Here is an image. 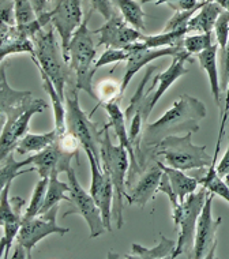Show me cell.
Masks as SVG:
<instances>
[{"instance_id": "obj_1", "label": "cell", "mask_w": 229, "mask_h": 259, "mask_svg": "<svg viewBox=\"0 0 229 259\" xmlns=\"http://www.w3.org/2000/svg\"><path fill=\"white\" fill-rule=\"evenodd\" d=\"M205 116L206 105L201 100L190 94H181L171 109H168L158 120L145 125L141 135V149L136 156L141 152L152 150L171 135H177L181 131L193 134L197 133L199 130V121Z\"/></svg>"}, {"instance_id": "obj_2", "label": "cell", "mask_w": 229, "mask_h": 259, "mask_svg": "<svg viewBox=\"0 0 229 259\" xmlns=\"http://www.w3.org/2000/svg\"><path fill=\"white\" fill-rule=\"evenodd\" d=\"M136 158L140 170L145 161L153 158H158L168 166L180 170L214 168L213 157L206 153V146H199L193 142V133H187L181 137L171 135L152 150L141 152Z\"/></svg>"}, {"instance_id": "obj_3", "label": "cell", "mask_w": 229, "mask_h": 259, "mask_svg": "<svg viewBox=\"0 0 229 259\" xmlns=\"http://www.w3.org/2000/svg\"><path fill=\"white\" fill-rule=\"evenodd\" d=\"M109 127L111 125L107 124L103 128V137L100 143V162L103 170L108 174L112 182L115 192L112 214L116 220V228L120 229L124 225V201L128 199L127 179L130 169V156L121 145H113L108 133Z\"/></svg>"}, {"instance_id": "obj_4", "label": "cell", "mask_w": 229, "mask_h": 259, "mask_svg": "<svg viewBox=\"0 0 229 259\" xmlns=\"http://www.w3.org/2000/svg\"><path fill=\"white\" fill-rule=\"evenodd\" d=\"M33 62L36 63L38 71L44 72L52 80L60 97L66 100V89L71 80L74 70L70 67V63L64 58L62 45H59L55 38V27L50 25L48 29H41L33 37Z\"/></svg>"}, {"instance_id": "obj_5", "label": "cell", "mask_w": 229, "mask_h": 259, "mask_svg": "<svg viewBox=\"0 0 229 259\" xmlns=\"http://www.w3.org/2000/svg\"><path fill=\"white\" fill-rule=\"evenodd\" d=\"M93 11L90 10L83 19V22L74 33L68 55H70V67L75 74V88L83 90L93 100H97V93L93 85V76L96 74V55L97 47L95 45V33L89 29V19Z\"/></svg>"}, {"instance_id": "obj_6", "label": "cell", "mask_w": 229, "mask_h": 259, "mask_svg": "<svg viewBox=\"0 0 229 259\" xmlns=\"http://www.w3.org/2000/svg\"><path fill=\"white\" fill-rule=\"evenodd\" d=\"M209 190L201 186L198 191L190 194L176 207H172V217L179 233L173 258H194V239L199 215L209 195Z\"/></svg>"}, {"instance_id": "obj_7", "label": "cell", "mask_w": 229, "mask_h": 259, "mask_svg": "<svg viewBox=\"0 0 229 259\" xmlns=\"http://www.w3.org/2000/svg\"><path fill=\"white\" fill-rule=\"evenodd\" d=\"M79 90L74 88L66 89V125L75 137L83 150H91L100 161V143L103 128L99 130L97 123L91 121L79 105Z\"/></svg>"}, {"instance_id": "obj_8", "label": "cell", "mask_w": 229, "mask_h": 259, "mask_svg": "<svg viewBox=\"0 0 229 259\" xmlns=\"http://www.w3.org/2000/svg\"><path fill=\"white\" fill-rule=\"evenodd\" d=\"M67 178L68 184H70V192H68L70 201L68 202L72 205V210L66 211L64 217L71 214L82 215L85 219L86 224L89 225L90 237L95 239V237L101 236L107 231L103 215H101V210L93 197L90 195V192H86L85 188L82 187L72 166L67 170Z\"/></svg>"}, {"instance_id": "obj_9", "label": "cell", "mask_w": 229, "mask_h": 259, "mask_svg": "<svg viewBox=\"0 0 229 259\" xmlns=\"http://www.w3.org/2000/svg\"><path fill=\"white\" fill-rule=\"evenodd\" d=\"M51 13H52L51 25L59 33L64 58L70 63V55H68L70 41L76 29L83 22L82 0H55V7Z\"/></svg>"}, {"instance_id": "obj_10", "label": "cell", "mask_w": 229, "mask_h": 259, "mask_svg": "<svg viewBox=\"0 0 229 259\" xmlns=\"http://www.w3.org/2000/svg\"><path fill=\"white\" fill-rule=\"evenodd\" d=\"M59 211V205L54 206L44 214L37 215L33 219L23 220L21 229H19L17 243L26 248L27 254L32 258V250L36 247L38 241L44 237L58 233V235H66L70 232L68 228H63L56 223V214Z\"/></svg>"}, {"instance_id": "obj_11", "label": "cell", "mask_w": 229, "mask_h": 259, "mask_svg": "<svg viewBox=\"0 0 229 259\" xmlns=\"http://www.w3.org/2000/svg\"><path fill=\"white\" fill-rule=\"evenodd\" d=\"M213 199L214 194L209 192L202 213L199 215L194 239V258L211 259L216 256L217 231L222 223L221 217H213Z\"/></svg>"}, {"instance_id": "obj_12", "label": "cell", "mask_w": 229, "mask_h": 259, "mask_svg": "<svg viewBox=\"0 0 229 259\" xmlns=\"http://www.w3.org/2000/svg\"><path fill=\"white\" fill-rule=\"evenodd\" d=\"M95 36H99L97 45H105L107 48L127 50L135 42L144 40L145 34L126 22L119 11L108 19L103 26L93 30Z\"/></svg>"}, {"instance_id": "obj_13", "label": "cell", "mask_w": 229, "mask_h": 259, "mask_svg": "<svg viewBox=\"0 0 229 259\" xmlns=\"http://www.w3.org/2000/svg\"><path fill=\"white\" fill-rule=\"evenodd\" d=\"M161 160L153 158L145 161L141 165L138 176L128 184V203L145 207L150 199L157 194L162 176Z\"/></svg>"}, {"instance_id": "obj_14", "label": "cell", "mask_w": 229, "mask_h": 259, "mask_svg": "<svg viewBox=\"0 0 229 259\" xmlns=\"http://www.w3.org/2000/svg\"><path fill=\"white\" fill-rule=\"evenodd\" d=\"M47 108H48V104L45 103L44 100L34 99L32 107L26 112H23L21 116L3 121L2 134H0V153H2L0 160L6 158L10 153L15 152L18 142L29 131V124H30L32 117L37 113L44 112Z\"/></svg>"}, {"instance_id": "obj_15", "label": "cell", "mask_w": 229, "mask_h": 259, "mask_svg": "<svg viewBox=\"0 0 229 259\" xmlns=\"http://www.w3.org/2000/svg\"><path fill=\"white\" fill-rule=\"evenodd\" d=\"M72 157L75 156L72 153L64 152L56 139L47 149L25 158L23 164L25 166L33 165L40 178H50L52 174H67V170L71 168Z\"/></svg>"}, {"instance_id": "obj_16", "label": "cell", "mask_w": 229, "mask_h": 259, "mask_svg": "<svg viewBox=\"0 0 229 259\" xmlns=\"http://www.w3.org/2000/svg\"><path fill=\"white\" fill-rule=\"evenodd\" d=\"M130 52V56L126 62V72L121 80V94L124 93L127 86L130 85L131 79L134 78L136 72L142 70L145 66H149L156 59L164 58V56H177L181 52H185L183 47H175V48H145L140 42H135L127 48Z\"/></svg>"}, {"instance_id": "obj_17", "label": "cell", "mask_w": 229, "mask_h": 259, "mask_svg": "<svg viewBox=\"0 0 229 259\" xmlns=\"http://www.w3.org/2000/svg\"><path fill=\"white\" fill-rule=\"evenodd\" d=\"M104 109H105L107 115H108L109 125L115 131L117 142L126 149L128 156H130V169H128V179H127V187H128L130 182H132L138 176V174H140V165H138V160H136L134 146H132V143L130 141V135H128V130H127L126 125V116H124V112L121 111L120 105H119L116 100L105 104Z\"/></svg>"}, {"instance_id": "obj_18", "label": "cell", "mask_w": 229, "mask_h": 259, "mask_svg": "<svg viewBox=\"0 0 229 259\" xmlns=\"http://www.w3.org/2000/svg\"><path fill=\"white\" fill-rule=\"evenodd\" d=\"M157 70L156 66H150V67L146 68L145 71V75L141 80L138 89L135 92V94L131 97L130 104L127 107L126 112H124V116H126L127 121H131V119L136 115V113H141L142 117H144V121H146L152 113V109H150V104H152V99L154 96V92H156V82L154 79L152 80V85L149 88V79L150 76L153 75V72Z\"/></svg>"}, {"instance_id": "obj_19", "label": "cell", "mask_w": 229, "mask_h": 259, "mask_svg": "<svg viewBox=\"0 0 229 259\" xmlns=\"http://www.w3.org/2000/svg\"><path fill=\"white\" fill-rule=\"evenodd\" d=\"M2 45H0V59L5 62L6 56L14 54L34 55V42L29 37L22 26H7L2 23Z\"/></svg>"}, {"instance_id": "obj_20", "label": "cell", "mask_w": 229, "mask_h": 259, "mask_svg": "<svg viewBox=\"0 0 229 259\" xmlns=\"http://www.w3.org/2000/svg\"><path fill=\"white\" fill-rule=\"evenodd\" d=\"M193 59L187 52H181L177 56H173L171 66L166 68L165 71L158 74L154 76V82H156V92L152 99V104H150V109L153 111V108L156 107V104L160 101L162 96L165 94V92L171 88L176 80L179 79L180 76L186 75L189 70L186 67V62H191Z\"/></svg>"}, {"instance_id": "obj_21", "label": "cell", "mask_w": 229, "mask_h": 259, "mask_svg": "<svg viewBox=\"0 0 229 259\" xmlns=\"http://www.w3.org/2000/svg\"><path fill=\"white\" fill-rule=\"evenodd\" d=\"M177 241L171 240L164 235H160V243L153 248H146L134 243L131 246V254H113L109 252V258H128V259H172L175 254Z\"/></svg>"}, {"instance_id": "obj_22", "label": "cell", "mask_w": 229, "mask_h": 259, "mask_svg": "<svg viewBox=\"0 0 229 259\" xmlns=\"http://www.w3.org/2000/svg\"><path fill=\"white\" fill-rule=\"evenodd\" d=\"M224 10L216 2L205 0L198 13L190 19L189 33H213L217 19Z\"/></svg>"}, {"instance_id": "obj_23", "label": "cell", "mask_w": 229, "mask_h": 259, "mask_svg": "<svg viewBox=\"0 0 229 259\" xmlns=\"http://www.w3.org/2000/svg\"><path fill=\"white\" fill-rule=\"evenodd\" d=\"M162 170L168 175L169 178V183L172 186V190L175 192V195L177 197L179 202H183L186 198L189 197L190 194H193L198 190V187L201 186L198 178H193L189 175L185 174V170L176 169L172 166H168L161 161Z\"/></svg>"}, {"instance_id": "obj_24", "label": "cell", "mask_w": 229, "mask_h": 259, "mask_svg": "<svg viewBox=\"0 0 229 259\" xmlns=\"http://www.w3.org/2000/svg\"><path fill=\"white\" fill-rule=\"evenodd\" d=\"M217 50H218V44L211 45L210 48H207L198 55V60H199L201 68L206 71L209 82H210L211 94L216 100L217 105L221 108V88L218 70H217Z\"/></svg>"}, {"instance_id": "obj_25", "label": "cell", "mask_w": 229, "mask_h": 259, "mask_svg": "<svg viewBox=\"0 0 229 259\" xmlns=\"http://www.w3.org/2000/svg\"><path fill=\"white\" fill-rule=\"evenodd\" d=\"M32 97V93L27 90H15L9 85L6 67L2 63L0 67V112L9 111L11 108L19 107Z\"/></svg>"}, {"instance_id": "obj_26", "label": "cell", "mask_w": 229, "mask_h": 259, "mask_svg": "<svg viewBox=\"0 0 229 259\" xmlns=\"http://www.w3.org/2000/svg\"><path fill=\"white\" fill-rule=\"evenodd\" d=\"M58 139V131L54 128L52 131L44 133V134H32L27 133L17 145L15 152L19 154H27V153H38L47 149L50 145Z\"/></svg>"}, {"instance_id": "obj_27", "label": "cell", "mask_w": 229, "mask_h": 259, "mask_svg": "<svg viewBox=\"0 0 229 259\" xmlns=\"http://www.w3.org/2000/svg\"><path fill=\"white\" fill-rule=\"evenodd\" d=\"M119 13L123 15V18L126 19L127 23H130L131 26L138 29V30H146L145 25V18L146 14L142 10L141 2L136 0H112Z\"/></svg>"}, {"instance_id": "obj_28", "label": "cell", "mask_w": 229, "mask_h": 259, "mask_svg": "<svg viewBox=\"0 0 229 259\" xmlns=\"http://www.w3.org/2000/svg\"><path fill=\"white\" fill-rule=\"evenodd\" d=\"M189 30L177 31H161L160 34H145L141 44L145 48H175L183 47V40L187 36Z\"/></svg>"}, {"instance_id": "obj_29", "label": "cell", "mask_w": 229, "mask_h": 259, "mask_svg": "<svg viewBox=\"0 0 229 259\" xmlns=\"http://www.w3.org/2000/svg\"><path fill=\"white\" fill-rule=\"evenodd\" d=\"M58 176V174H52L50 176L47 195H45V202L40 214H44L48 210L52 209L54 206L59 205L60 201H70V197H67V194L70 192V184L60 182Z\"/></svg>"}, {"instance_id": "obj_30", "label": "cell", "mask_w": 229, "mask_h": 259, "mask_svg": "<svg viewBox=\"0 0 229 259\" xmlns=\"http://www.w3.org/2000/svg\"><path fill=\"white\" fill-rule=\"evenodd\" d=\"M48 182H50V178H40V180L37 182L36 187L33 190V195L32 199H30V203H29L26 211H25V214H23V220H29L33 219V217H37V215H40L41 209H42V206H44L45 202Z\"/></svg>"}, {"instance_id": "obj_31", "label": "cell", "mask_w": 229, "mask_h": 259, "mask_svg": "<svg viewBox=\"0 0 229 259\" xmlns=\"http://www.w3.org/2000/svg\"><path fill=\"white\" fill-rule=\"evenodd\" d=\"M14 153H10L9 156L3 158V160H0V186L3 187L5 184H7L9 182H13L17 176L19 175H23L29 172V169H23L25 168V164H23V161H15L14 158Z\"/></svg>"}, {"instance_id": "obj_32", "label": "cell", "mask_w": 229, "mask_h": 259, "mask_svg": "<svg viewBox=\"0 0 229 259\" xmlns=\"http://www.w3.org/2000/svg\"><path fill=\"white\" fill-rule=\"evenodd\" d=\"M214 45L213 40V33H198L193 36H186L183 40V50L190 55V56H198L207 48Z\"/></svg>"}, {"instance_id": "obj_33", "label": "cell", "mask_w": 229, "mask_h": 259, "mask_svg": "<svg viewBox=\"0 0 229 259\" xmlns=\"http://www.w3.org/2000/svg\"><path fill=\"white\" fill-rule=\"evenodd\" d=\"M96 93H97V100H99V103H97V105L93 108V111L89 113L90 117H91V115L97 111V108H99L100 105H105L107 103L115 101V100L117 99V96H121V85L116 83V82L112 79L103 80V82L97 86Z\"/></svg>"}, {"instance_id": "obj_34", "label": "cell", "mask_w": 229, "mask_h": 259, "mask_svg": "<svg viewBox=\"0 0 229 259\" xmlns=\"http://www.w3.org/2000/svg\"><path fill=\"white\" fill-rule=\"evenodd\" d=\"M205 2V0H203ZM203 2H201L199 5L193 10H187V11H175L173 17H172L168 22H166L165 27L162 31H177V30H189V22L190 19L193 18L194 15L197 14V11L202 7Z\"/></svg>"}, {"instance_id": "obj_35", "label": "cell", "mask_w": 229, "mask_h": 259, "mask_svg": "<svg viewBox=\"0 0 229 259\" xmlns=\"http://www.w3.org/2000/svg\"><path fill=\"white\" fill-rule=\"evenodd\" d=\"M130 56V52L127 50H116V48H107L104 51L103 55L100 56L99 60L96 62L95 68L104 67V66H108V64H113V63H120V62H127V59Z\"/></svg>"}, {"instance_id": "obj_36", "label": "cell", "mask_w": 229, "mask_h": 259, "mask_svg": "<svg viewBox=\"0 0 229 259\" xmlns=\"http://www.w3.org/2000/svg\"><path fill=\"white\" fill-rule=\"evenodd\" d=\"M15 3V18L17 25H27L37 19L30 0H14Z\"/></svg>"}, {"instance_id": "obj_37", "label": "cell", "mask_w": 229, "mask_h": 259, "mask_svg": "<svg viewBox=\"0 0 229 259\" xmlns=\"http://www.w3.org/2000/svg\"><path fill=\"white\" fill-rule=\"evenodd\" d=\"M214 34H216L218 48L224 51L229 41V13L226 11H222L217 19L216 25H214Z\"/></svg>"}, {"instance_id": "obj_38", "label": "cell", "mask_w": 229, "mask_h": 259, "mask_svg": "<svg viewBox=\"0 0 229 259\" xmlns=\"http://www.w3.org/2000/svg\"><path fill=\"white\" fill-rule=\"evenodd\" d=\"M90 10L93 13H99L103 15L105 21L111 19L117 13L116 7L112 3V0H90Z\"/></svg>"}, {"instance_id": "obj_39", "label": "cell", "mask_w": 229, "mask_h": 259, "mask_svg": "<svg viewBox=\"0 0 229 259\" xmlns=\"http://www.w3.org/2000/svg\"><path fill=\"white\" fill-rule=\"evenodd\" d=\"M0 18H2V23H5L7 26H17L14 0H0Z\"/></svg>"}, {"instance_id": "obj_40", "label": "cell", "mask_w": 229, "mask_h": 259, "mask_svg": "<svg viewBox=\"0 0 229 259\" xmlns=\"http://www.w3.org/2000/svg\"><path fill=\"white\" fill-rule=\"evenodd\" d=\"M158 192H160V194H165L166 197L169 198L172 207H176V206L179 205V199H177V197L175 195V192L172 190V186L171 183H169V178H168V175H166L165 172H162L161 182H160V186H158L157 194Z\"/></svg>"}, {"instance_id": "obj_41", "label": "cell", "mask_w": 229, "mask_h": 259, "mask_svg": "<svg viewBox=\"0 0 229 259\" xmlns=\"http://www.w3.org/2000/svg\"><path fill=\"white\" fill-rule=\"evenodd\" d=\"M221 64H222V75H224V88H225V104L226 105L229 101V41L228 45L225 47L222 51V59H221Z\"/></svg>"}, {"instance_id": "obj_42", "label": "cell", "mask_w": 229, "mask_h": 259, "mask_svg": "<svg viewBox=\"0 0 229 259\" xmlns=\"http://www.w3.org/2000/svg\"><path fill=\"white\" fill-rule=\"evenodd\" d=\"M216 172L218 176H221L222 179H224L225 176H228L229 175V145L228 149H226V152H225L224 157L221 158V161L216 165Z\"/></svg>"}, {"instance_id": "obj_43", "label": "cell", "mask_w": 229, "mask_h": 259, "mask_svg": "<svg viewBox=\"0 0 229 259\" xmlns=\"http://www.w3.org/2000/svg\"><path fill=\"white\" fill-rule=\"evenodd\" d=\"M30 2H32V6L37 17H40L44 13H47V6H48L50 0H30Z\"/></svg>"}, {"instance_id": "obj_44", "label": "cell", "mask_w": 229, "mask_h": 259, "mask_svg": "<svg viewBox=\"0 0 229 259\" xmlns=\"http://www.w3.org/2000/svg\"><path fill=\"white\" fill-rule=\"evenodd\" d=\"M11 258L17 259V258H30L29 254H27L26 248L23 246H21L19 243H17V246L14 248V254L11 255Z\"/></svg>"}, {"instance_id": "obj_45", "label": "cell", "mask_w": 229, "mask_h": 259, "mask_svg": "<svg viewBox=\"0 0 229 259\" xmlns=\"http://www.w3.org/2000/svg\"><path fill=\"white\" fill-rule=\"evenodd\" d=\"M175 2H180V0H141V5H145V3H154L156 6L160 5H169V3H175Z\"/></svg>"}, {"instance_id": "obj_46", "label": "cell", "mask_w": 229, "mask_h": 259, "mask_svg": "<svg viewBox=\"0 0 229 259\" xmlns=\"http://www.w3.org/2000/svg\"><path fill=\"white\" fill-rule=\"evenodd\" d=\"M210 2H216V3H218L222 7L224 11L229 13V0H210Z\"/></svg>"}, {"instance_id": "obj_47", "label": "cell", "mask_w": 229, "mask_h": 259, "mask_svg": "<svg viewBox=\"0 0 229 259\" xmlns=\"http://www.w3.org/2000/svg\"><path fill=\"white\" fill-rule=\"evenodd\" d=\"M228 141H229V138H228Z\"/></svg>"}]
</instances>
